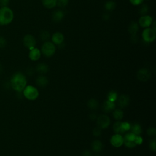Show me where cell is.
Masks as SVG:
<instances>
[{
	"label": "cell",
	"instance_id": "cell-1",
	"mask_svg": "<svg viewBox=\"0 0 156 156\" xmlns=\"http://www.w3.org/2000/svg\"><path fill=\"white\" fill-rule=\"evenodd\" d=\"M10 84L14 90L17 92H21L26 87V78L21 73H16L11 77Z\"/></svg>",
	"mask_w": 156,
	"mask_h": 156
},
{
	"label": "cell",
	"instance_id": "cell-2",
	"mask_svg": "<svg viewBox=\"0 0 156 156\" xmlns=\"http://www.w3.org/2000/svg\"><path fill=\"white\" fill-rule=\"evenodd\" d=\"M14 15L12 10L8 7L0 8V25L4 26L10 24L14 20Z\"/></svg>",
	"mask_w": 156,
	"mask_h": 156
},
{
	"label": "cell",
	"instance_id": "cell-3",
	"mask_svg": "<svg viewBox=\"0 0 156 156\" xmlns=\"http://www.w3.org/2000/svg\"><path fill=\"white\" fill-rule=\"evenodd\" d=\"M55 50L56 48H55V44L52 42L47 41L43 44L40 51L44 56L51 58L55 54Z\"/></svg>",
	"mask_w": 156,
	"mask_h": 156
},
{
	"label": "cell",
	"instance_id": "cell-4",
	"mask_svg": "<svg viewBox=\"0 0 156 156\" xmlns=\"http://www.w3.org/2000/svg\"><path fill=\"white\" fill-rule=\"evenodd\" d=\"M39 91L37 89L31 85H28L23 90L24 96L29 100H35L39 96Z\"/></svg>",
	"mask_w": 156,
	"mask_h": 156
},
{
	"label": "cell",
	"instance_id": "cell-5",
	"mask_svg": "<svg viewBox=\"0 0 156 156\" xmlns=\"http://www.w3.org/2000/svg\"><path fill=\"white\" fill-rule=\"evenodd\" d=\"M156 37V31L151 28H147L142 32V39L146 43L153 42Z\"/></svg>",
	"mask_w": 156,
	"mask_h": 156
},
{
	"label": "cell",
	"instance_id": "cell-6",
	"mask_svg": "<svg viewBox=\"0 0 156 156\" xmlns=\"http://www.w3.org/2000/svg\"><path fill=\"white\" fill-rule=\"evenodd\" d=\"M23 44L25 47L31 50L35 48L36 45V40L33 36L27 34L23 38Z\"/></svg>",
	"mask_w": 156,
	"mask_h": 156
},
{
	"label": "cell",
	"instance_id": "cell-7",
	"mask_svg": "<svg viewBox=\"0 0 156 156\" xmlns=\"http://www.w3.org/2000/svg\"><path fill=\"white\" fill-rule=\"evenodd\" d=\"M153 22L152 18L148 15H142L139 20V25L143 28H149Z\"/></svg>",
	"mask_w": 156,
	"mask_h": 156
},
{
	"label": "cell",
	"instance_id": "cell-8",
	"mask_svg": "<svg viewBox=\"0 0 156 156\" xmlns=\"http://www.w3.org/2000/svg\"><path fill=\"white\" fill-rule=\"evenodd\" d=\"M151 72L148 69H140L137 74V77L138 79L140 81L145 82L147 81L151 77Z\"/></svg>",
	"mask_w": 156,
	"mask_h": 156
},
{
	"label": "cell",
	"instance_id": "cell-9",
	"mask_svg": "<svg viewBox=\"0 0 156 156\" xmlns=\"http://www.w3.org/2000/svg\"><path fill=\"white\" fill-rule=\"evenodd\" d=\"M110 122L109 117L106 115H101L98 117L97 119V124L99 128L106 129L107 128Z\"/></svg>",
	"mask_w": 156,
	"mask_h": 156
},
{
	"label": "cell",
	"instance_id": "cell-10",
	"mask_svg": "<svg viewBox=\"0 0 156 156\" xmlns=\"http://www.w3.org/2000/svg\"><path fill=\"white\" fill-rule=\"evenodd\" d=\"M64 36L62 32H56L51 37L52 42L56 45H61L64 42Z\"/></svg>",
	"mask_w": 156,
	"mask_h": 156
},
{
	"label": "cell",
	"instance_id": "cell-11",
	"mask_svg": "<svg viewBox=\"0 0 156 156\" xmlns=\"http://www.w3.org/2000/svg\"><path fill=\"white\" fill-rule=\"evenodd\" d=\"M123 137L120 134H115L111 137L110 143L115 147H120L123 144Z\"/></svg>",
	"mask_w": 156,
	"mask_h": 156
},
{
	"label": "cell",
	"instance_id": "cell-12",
	"mask_svg": "<svg viewBox=\"0 0 156 156\" xmlns=\"http://www.w3.org/2000/svg\"><path fill=\"white\" fill-rule=\"evenodd\" d=\"M41 51L39 49L34 48L30 50L29 53V58L31 61H38L41 57Z\"/></svg>",
	"mask_w": 156,
	"mask_h": 156
},
{
	"label": "cell",
	"instance_id": "cell-13",
	"mask_svg": "<svg viewBox=\"0 0 156 156\" xmlns=\"http://www.w3.org/2000/svg\"><path fill=\"white\" fill-rule=\"evenodd\" d=\"M129 97L128 95H122L120 96L118 99V105L120 108H125L129 105Z\"/></svg>",
	"mask_w": 156,
	"mask_h": 156
},
{
	"label": "cell",
	"instance_id": "cell-14",
	"mask_svg": "<svg viewBox=\"0 0 156 156\" xmlns=\"http://www.w3.org/2000/svg\"><path fill=\"white\" fill-rule=\"evenodd\" d=\"M115 105L114 102L110 101L109 100H107V101H104L102 106L103 110L106 113L112 112V110L115 109Z\"/></svg>",
	"mask_w": 156,
	"mask_h": 156
},
{
	"label": "cell",
	"instance_id": "cell-15",
	"mask_svg": "<svg viewBox=\"0 0 156 156\" xmlns=\"http://www.w3.org/2000/svg\"><path fill=\"white\" fill-rule=\"evenodd\" d=\"M65 17V14L63 12V11L62 10H57L54 12L52 15V19L54 22H56V23H58V22L61 21L63 18Z\"/></svg>",
	"mask_w": 156,
	"mask_h": 156
},
{
	"label": "cell",
	"instance_id": "cell-16",
	"mask_svg": "<svg viewBox=\"0 0 156 156\" xmlns=\"http://www.w3.org/2000/svg\"><path fill=\"white\" fill-rule=\"evenodd\" d=\"M139 29V24L136 21H132L128 27V31L131 35L137 34V33Z\"/></svg>",
	"mask_w": 156,
	"mask_h": 156
},
{
	"label": "cell",
	"instance_id": "cell-17",
	"mask_svg": "<svg viewBox=\"0 0 156 156\" xmlns=\"http://www.w3.org/2000/svg\"><path fill=\"white\" fill-rule=\"evenodd\" d=\"M36 84L40 87H45L48 84V80L45 76H40L37 78Z\"/></svg>",
	"mask_w": 156,
	"mask_h": 156
},
{
	"label": "cell",
	"instance_id": "cell-18",
	"mask_svg": "<svg viewBox=\"0 0 156 156\" xmlns=\"http://www.w3.org/2000/svg\"><path fill=\"white\" fill-rule=\"evenodd\" d=\"M43 6L47 9H53L57 6V0H42Z\"/></svg>",
	"mask_w": 156,
	"mask_h": 156
},
{
	"label": "cell",
	"instance_id": "cell-19",
	"mask_svg": "<svg viewBox=\"0 0 156 156\" xmlns=\"http://www.w3.org/2000/svg\"><path fill=\"white\" fill-rule=\"evenodd\" d=\"M36 71L40 74H45L49 71V66L46 63H39L37 66Z\"/></svg>",
	"mask_w": 156,
	"mask_h": 156
},
{
	"label": "cell",
	"instance_id": "cell-20",
	"mask_svg": "<svg viewBox=\"0 0 156 156\" xmlns=\"http://www.w3.org/2000/svg\"><path fill=\"white\" fill-rule=\"evenodd\" d=\"M121 123L122 122H120V121L116 122L113 126L114 131L116 133V134H120L121 135V134H122V133H124L125 132V131L123 130V129H122V128Z\"/></svg>",
	"mask_w": 156,
	"mask_h": 156
},
{
	"label": "cell",
	"instance_id": "cell-21",
	"mask_svg": "<svg viewBox=\"0 0 156 156\" xmlns=\"http://www.w3.org/2000/svg\"><path fill=\"white\" fill-rule=\"evenodd\" d=\"M92 148L95 152L101 151L103 149V143L99 140H95L92 144Z\"/></svg>",
	"mask_w": 156,
	"mask_h": 156
},
{
	"label": "cell",
	"instance_id": "cell-22",
	"mask_svg": "<svg viewBox=\"0 0 156 156\" xmlns=\"http://www.w3.org/2000/svg\"><path fill=\"white\" fill-rule=\"evenodd\" d=\"M116 7V3L114 1H108L104 4V8L107 11H113Z\"/></svg>",
	"mask_w": 156,
	"mask_h": 156
},
{
	"label": "cell",
	"instance_id": "cell-23",
	"mask_svg": "<svg viewBox=\"0 0 156 156\" xmlns=\"http://www.w3.org/2000/svg\"><path fill=\"white\" fill-rule=\"evenodd\" d=\"M113 115L115 119L117 120H120L122 118H123L124 116V113L121 109H116L114 111Z\"/></svg>",
	"mask_w": 156,
	"mask_h": 156
},
{
	"label": "cell",
	"instance_id": "cell-24",
	"mask_svg": "<svg viewBox=\"0 0 156 156\" xmlns=\"http://www.w3.org/2000/svg\"><path fill=\"white\" fill-rule=\"evenodd\" d=\"M88 106L92 110H96L98 107V102L95 99H91L88 102Z\"/></svg>",
	"mask_w": 156,
	"mask_h": 156
},
{
	"label": "cell",
	"instance_id": "cell-25",
	"mask_svg": "<svg viewBox=\"0 0 156 156\" xmlns=\"http://www.w3.org/2000/svg\"><path fill=\"white\" fill-rule=\"evenodd\" d=\"M40 37L42 40L47 42L50 38V32L47 31H43L40 32Z\"/></svg>",
	"mask_w": 156,
	"mask_h": 156
},
{
	"label": "cell",
	"instance_id": "cell-26",
	"mask_svg": "<svg viewBox=\"0 0 156 156\" xmlns=\"http://www.w3.org/2000/svg\"><path fill=\"white\" fill-rule=\"evenodd\" d=\"M132 133H133L134 134L137 136H139L142 132L141 126L138 124L133 125L132 126Z\"/></svg>",
	"mask_w": 156,
	"mask_h": 156
},
{
	"label": "cell",
	"instance_id": "cell-27",
	"mask_svg": "<svg viewBox=\"0 0 156 156\" xmlns=\"http://www.w3.org/2000/svg\"><path fill=\"white\" fill-rule=\"evenodd\" d=\"M149 10V7L147 4H143L139 10V13L140 14L142 15H145L147 14Z\"/></svg>",
	"mask_w": 156,
	"mask_h": 156
},
{
	"label": "cell",
	"instance_id": "cell-28",
	"mask_svg": "<svg viewBox=\"0 0 156 156\" xmlns=\"http://www.w3.org/2000/svg\"><path fill=\"white\" fill-rule=\"evenodd\" d=\"M69 0H57V6L61 8H64L67 6Z\"/></svg>",
	"mask_w": 156,
	"mask_h": 156
},
{
	"label": "cell",
	"instance_id": "cell-29",
	"mask_svg": "<svg viewBox=\"0 0 156 156\" xmlns=\"http://www.w3.org/2000/svg\"><path fill=\"white\" fill-rule=\"evenodd\" d=\"M117 98V93L114 91L110 92L108 95V100L109 101L114 102Z\"/></svg>",
	"mask_w": 156,
	"mask_h": 156
},
{
	"label": "cell",
	"instance_id": "cell-30",
	"mask_svg": "<svg viewBox=\"0 0 156 156\" xmlns=\"http://www.w3.org/2000/svg\"><path fill=\"white\" fill-rule=\"evenodd\" d=\"M121 126H122V129H123V130L125 132L129 130L131 128V126H130V124L128 123V122H122V123H121Z\"/></svg>",
	"mask_w": 156,
	"mask_h": 156
},
{
	"label": "cell",
	"instance_id": "cell-31",
	"mask_svg": "<svg viewBox=\"0 0 156 156\" xmlns=\"http://www.w3.org/2000/svg\"><path fill=\"white\" fill-rule=\"evenodd\" d=\"M147 133L149 136H151V137L155 136L156 135V130L154 128H149L148 129Z\"/></svg>",
	"mask_w": 156,
	"mask_h": 156
},
{
	"label": "cell",
	"instance_id": "cell-32",
	"mask_svg": "<svg viewBox=\"0 0 156 156\" xmlns=\"http://www.w3.org/2000/svg\"><path fill=\"white\" fill-rule=\"evenodd\" d=\"M93 135L96 137L99 136L101 133V129L99 128V127L95 128L93 130Z\"/></svg>",
	"mask_w": 156,
	"mask_h": 156
},
{
	"label": "cell",
	"instance_id": "cell-33",
	"mask_svg": "<svg viewBox=\"0 0 156 156\" xmlns=\"http://www.w3.org/2000/svg\"><path fill=\"white\" fill-rule=\"evenodd\" d=\"M7 44V41L5 38L3 37H0V48H4Z\"/></svg>",
	"mask_w": 156,
	"mask_h": 156
},
{
	"label": "cell",
	"instance_id": "cell-34",
	"mask_svg": "<svg viewBox=\"0 0 156 156\" xmlns=\"http://www.w3.org/2000/svg\"><path fill=\"white\" fill-rule=\"evenodd\" d=\"M144 0H129L130 3L133 6H139L143 3Z\"/></svg>",
	"mask_w": 156,
	"mask_h": 156
},
{
	"label": "cell",
	"instance_id": "cell-35",
	"mask_svg": "<svg viewBox=\"0 0 156 156\" xmlns=\"http://www.w3.org/2000/svg\"><path fill=\"white\" fill-rule=\"evenodd\" d=\"M149 148L150 149L153 151H155V148H156V146H155V140L153 139L150 141L149 143Z\"/></svg>",
	"mask_w": 156,
	"mask_h": 156
},
{
	"label": "cell",
	"instance_id": "cell-36",
	"mask_svg": "<svg viewBox=\"0 0 156 156\" xmlns=\"http://www.w3.org/2000/svg\"><path fill=\"white\" fill-rule=\"evenodd\" d=\"M9 3V0H0V7H7Z\"/></svg>",
	"mask_w": 156,
	"mask_h": 156
},
{
	"label": "cell",
	"instance_id": "cell-37",
	"mask_svg": "<svg viewBox=\"0 0 156 156\" xmlns=\"http://www.w3.org/2000/svg\"><path fill=\"white\" fill-rule=\"evenodd\" d=\"M142 142H143L142 138L139 136H136V137L135 139V143H136V144H141Z\"/></svg>",
	"mask_w": 156,
	"mask_h": 156
},
{
	"label": "cell",
	"instance_id": "cell-38",
	"mask_svg": "<svg viewBox=\"0 0 156 156\" xmlns=\"http://www.w3.org/2000/svg\"><path fill=\"white\" fill-rule=\"evenodd\" d=\"M82 156H92L91 152L88 151H85L83 152Z\"/></svg>",
	"mask_w": 156,
	"mask_h": 156
},
{
	"label": "cell",
	"instance_id": "cell-39",
	"mask_svg": "<svg viewBox=\"0 0 156 156\" xmlns=\"http://www.w3.org/2000/svg\"><path fill=\"white\" fill-rule=\"evenodd\" d=\"M103 18L104 20H108L110 18V15L107 13H106L103 15Z\"/></svg>",
	"mask_w": 156,
	"mask_h": 156
},
{
	"label": "cell",
	"instance_id": "cell-40",
	"mask_svg": "<svg viewBox=\"0 0 156 156\" xmlns=\"http://www.w3.org/2000/svg\"><path fill=\"white\" fill-rule=\"evenodd\" d=\"M90 118H91L92 120H94L95 119H96V114H91V115H90Z\"/></svg>",
	"mask_w": 156,
	"mask_h": 156
},
{
	"label": "cell",
	"instance_id": "cell-41",
	"mask_svg": "<svg viewBox=\"0 0 156 156\" xmlns=\"http://www.w3.org/2000/svg\"><path fill=\"white\" fill-rule=\"evenodd\" d=\"M2 72H3V66L1 64H0V74H1Z\"/></svg>",
	"mask_w": 156,
	"mask_h": 156
},
{
	"label": "cell",
	"instance_id": "cell-42",
	"mask_svg": "<svg viewBox=\"0 0 156 156\" xmlns=\"http://www.w3.org/2000/svg\"><path fill=\"white\" fill-rule=\"evenodd\" d=\"M96 156H99V155H96Z\"/></svg>",
	"mask_w": 156,
	"mask_h": 156
}]
</instances>
